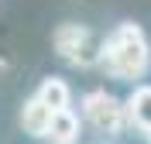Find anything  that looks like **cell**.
<instances>
[{
	"instance_id": "cell-6",
	"label": "cell",
	"mask_w": 151,
	"mask_h": 144,
	"mask_svg": "<svg viewBox=\"0 0 151 144\" xmlns=\"http://www.w3.org/2000/svg\"><path fill=\"white\" fill-rule=\"evenodd\" d=\"M48 117H52V110H48L38 96H31L28 103L21 106V127L28 130L31 137H45V127H48Z\"/></svg>"
},
{
	"instance_id": "cell-2",
	"label": "cell",
	"mask_w": 151,
	"mask_h": 144,
	"mask_svg": "<svg viewBox=\"0 0 151 144\" xmlns=\"http://www.w3.org/2000/svg\"><path fill=\"white\" fill-rule=\"evenodd\" d=\"M52 41H55V52L72 65H96L100 62V41L83 24H62Z\"/></svg>"
},
{
	"instance_id": "cell-4",
	"label": "cell",
	"mask_w": 151,
	"mask_h": 144,
	"mask_svg": "<svg viewBox=\"0 0 151 144\" xmlns=\"http://www.w3.org/2000/svg\"><path fill=\"white\" fill-rule=\"evenodd\" d=\"M45 137L52 144H76V141H79V117H76L69 106L52 110L48 127H45Z\"/></svg>"
},
{
	"instance_id": "cell-7",
	"label": "cell",
	"mask_w": 151,
	"mask_h": 144,
	"mask_svg": "<svg viewBox=\"0 0 151 144\" xmlns=\"http://www.w3.org/2000/svg\"><path fill=\"white\" fill-rule=\"evenodd\" d=\"M38 100H41L48 110H62V106L72 103V89L65 86V79H45L41 89H38Z\"/></svg>"
},
{
	"instance_id": "cell-1",
	"label": "cell",
	"mask_w": 151,
	"mask_h": 144,
	"mask_svg": "<svg viewBox=\"0 0 151 144\" xmlns=\"http://www.w3.org/2000/svg\"><path fill=\"white\" fill-rule=\"evenodd\" d=\"M100 65L113 79H141L151 65V48L144 31L137 24H120L100 45Z\"/></svg>"
},
{
	"instance_id": "cell-3",
	"label": "cell",
	"mask_w": 151,
	"mask_h": 144,
	"mask_svg": "<svg viewBox=\"0 0 151 144\" xmlns=\"http://www.w3.org/2000/svg\"><path fill=\"white\" fill-rule=\"evenodd\" d=\"M83 113H86V120H89L100 134H120L124 124H127L124 103L117 96H110L106 89H93V93L83 96Z\"/></svg>"
},
{
	"instance_id": "cell-5",
	"label": "cell",
	"mask_w": 151,
	"mask_h": 144,
	"mask_svg": "<svg viewBox=\"0 0 151 144\" xmlns=\"http://www.w3.org/2000/svg\"><path fill=\"white\" fill-rule=\"evenodd\" d=\"M124 113L134 127H141L151 134V86H134V93L124 103Z\"/></svg>"
}]
</instances>
